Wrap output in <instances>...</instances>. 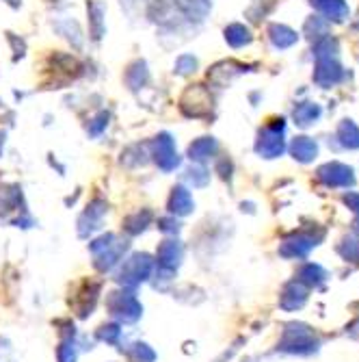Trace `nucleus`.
I'll use <instances>...</instances> for the list:
<instances>
[{"mask_svg": "<svg viewBox=\"0 0 359 362\" xmlns=\"http://www.w3.org/2000/svg\"><path fill=\"white\" fill-rule=\"evenodd\" d=\"M251 40H253V35H251V30H249L245 24L234 22V24H230V26L225 28V42L230 44L232 48L249 46V44H251Z\"/></svg>", "mask_w": 359, "mask_h": 362, "instance_id": "nucleus-21", "label": "nucleus"}, {"mask_svg": "<svg viewBox=\"0 0 359 362\" xmlns=\"http://www.w3.org/2000/svg\"><path fill=\"white\" fill-rule=\"evenodd\" d=\"M184 180L190 182L193 187H206V185L210 182V174H208V170H204L202 165H193V168L186 172Z\"/></svg>", "mask_w": 359, "mask_h": 362, "instance_id": "nucleus-27", "label": "nucleus"}, {"mask_svg": "<svg viewBox=\"0 0 359 362\" xmlns=\"http://www.w3.org/2000/svg\"><path fill=\"white\" fill-rule=\"evenodd\" d=\"M158 226H160V230H162V233H178V230H180V223L176 221V219H158Z\"/></svg>", "mask_w": 359, "mask_h": 362, "instance_id": "nucleus-32", "label": "nucleus"}, {"mask_svg": "<svg viewBox=\"0 0 359 362\" xmlns=\"http://www.w3.org/2000/svg\"><path fill=\"white\" fill-rule=\"evenodd\" d=\"M130 358H133L135 362H154V351L147 347V345H143V343H139V345H135L133 349H130Z\"/></svg>", "mask_w": 359, "mask_h": 362, "instance_id": "nucleus-29", "label": "nucleus"}, {"mask_svg": "<svg viewBox=\"0 0 359 362\" xmlns=\"http://www.w3.org/2000/svg\"><path fill=\"white\" fill-rule=\"evenodd\" d=\"M305 35L310 40H316V42L320 37H324V35H329V24H327V20H322V18L308 20V24H305Z\"/></svg>", "mask_w": 359, "mask_h": 362, "instance_id": "nucleus-25", "label": "nucleus"}, {"mask_svg": "<svg viewBox=\"0 0 359 362\" xmlns=\"http://www.w3.org/2000/svg\"><path fill=\"white\" fill-rule=\"evenodd\" d=\"M152 269L154 262L147 254H135L123 262V267L119 272V282L126 286H137L139 282L150 278Z\"/></svg>", "mask_w": 359, "mask_h": 362, "instance_id": "nucleus-4", "label": "nucleus"}, {"mask_svg": "<svg viewBox=\"0 0 359 362\" xmlns=\"http://www.w3.org/2000/svg\"><path fill=\"white\" fill-rule=\"evenodd\" d=\"M195 209V202H193V195L186 187H174L171 195H169V211L174 215H188L190 211Z\"/></svg>", "mask_w": 359, "mask_h": 362, "instance_id": "nucleus-15", "label": "nucleus"}, {"mask_svg": "<svg viewBox=\"0 0 359 362\" xmlns=\"http://www.w3.org/2000/svg\"><path fill=\"white\" fill-rule=\"evenodd\" d=\"M119 334H121L119 325H104V327H102V332H100V337H102L107 343H115V341L119 339Z\"/></svg>", "mask_w": 359, "mask_h": 362, "instance_id": "nucleus-31", "label": "nucleus"}, {"mask_svg": "<svg viewBox=\"0 0 359 362\" xmlns=\"http://www.w3.org/2000/svg\"><path fill=\"white\" fill-rule=\"evenodd\" d=\"M147 78H150V72H147L145 61H135L126 72V83L130 89H141L147 83Z\"/></svg>", "mask_w": 359, "mask_h": 362, "instance_id": "nucleus-22", "label": "nucleus"}, {"mask_svg": "<svg viewBox=\"0 0 359 362\" xmlns=\"http://www.w3.org/2000/svg\"><path fill=\"white\" fill-rule=\"evenodd\" d=\"M107 306H109L111 315H115L117 319H121L126 323H133L141 317V304L133 293H126V291L111 293L107 300Z\"/></svg>", "mask_w": 359, "mask_h": 362, "instance_id": "nucleus-3", "label": "nucleus"}, {"mask_svg": "<svg viewBox=\"0 0 359 362\" xmlns=\"http://www.w3.org/2000/svg\"><path fill=\"white\" fill-rule=\"evenodd\" d=\"M176 74L180 76H190L197 72V59H195L193 54H180L178 61H176Z\"/></svg>", "mask_w": 359, "mask_h": 362, "instance_id": "nucleus-26", "label": "nucleus"}, {"mask_svg": "<svg viewBox=\"0 0 359 362\" xmlns=\"http://www.w3.org/2000/svg\"><path fill=\"white\" fill-rule=\"evenodd\" d=\"M318 339L314 337V330L305 323H288L279 349L288 351V354H299V356H308L314 354L318 349Z\"/></svg>", "mask_w": 359, "mask_h": 362, "instance_id": "nucleus-1", "label": "nucleus"}, {"mask_svg": "<svg viewBox=\"0 0 359 362\" xmlns=\"http://www.w3.org/2000/svg\"><path fill=\"white\" fill-rule=\"evenodd\" d=\"M299 282H303L305 286H320L324 280H327V272H324L320 265H314V262H308L299 269Z\"/></svg>", "mask_w": 359, "mask_h": 362, "instance_id": "nucleus-23", "label": "nucleus"}, {"mask_svg": "<svg viewBox=\"0 0 359 362\" xmlns=\"http://www.w3.org/2000/svg\"><path fill=\"white\" fill-rule=\"evenodd\" d=\"M269 40L275 48L279 50H286L290 46H295L299 35H297V30H292L290 26L286 24H271L269 26Z\"/></svg>", "mask_w": 359, "mask_h": 362, "instance_id": "nucleus-14", "label": "nucleus"}, {"mask_svg": "<svg viewBox=\"0 0 359 362\" xmlns=\"http://www.w3.org/2000/svg\"><path fill=\"white\" fill-rule=\"evenodd\" d=\"M322 115V109L320 105L316 103H299L292 111V117H295V124L301 126V128H310L312 124H316Z\"/></svg>", "mask_w": 359, "mask_h": 362, "instance_id": "nucleus-18", "label": "nucleus"}, {"mask_svg": "<svg viewBox=\"0 0 359 362\" xmlns=\"http://www.w3.org/2000/svg\"><path fill=\"white\" fill-rule=\"evenodd\" d=\"M308 302V286L299 280H292L284 286L279 295V306L284 310H297Z\"/></svg>", "mask_w": 359, "mask_h": 362, "instance_id": "nucleus-9", "label": "nucleus"}, {"mask_svg": "<svg viewBox=\"0 0 359 362\" xmlns=\"http://www.w3.org/2000/svg\"><path fill=\"white\" fill-rule=\"evenodd\" d=\"M109 126V113H100V115H95L91 122H89V126H87V133L91 135V137H97V135H102V130Z\"/></svg>", "mask_w": 359, "mask_h": 362, "instance_id": "nucleus-28", "label": "nucleus"}, {"mask_svg": "<svg viewBox=\"0 0 359 362\" xmlns=\"http://www.w3.org/2000/svg\"><path fill=\"white\" fill-rule=\"evenodd\" d=\"M156 258H158V265L160 267L176 269L180 265V260H182V245L178 241H165V243H160Z\"/></svg>", "mask_w": 359, "mask_h": 362, "instance_id": "nucleus-12", "label": "nucleus"}, {"mask_svg": "<svg viewBox=\"0 0 359 362\" xmlns=\"http://www.w3.org/2000/svg\"><path fill=\"white\" fill-rule=\"evenodd\" d=\"M87 11H89V30H91V37L93 40H100L104 35V13H107V7H104V3H100V0H89Z\"/></svg>", "mask_w": 359, "mask_h": 362, "instance_id": "nucleus-16", "label": "nucleus"}, {"mask_svg": "<svg viewBox=\"0 0 359 362\" xmlns=\"http://www.w3.org/2000/svg\"><path fill=\"white\" fill-rule=\"evenodd\" d=\"M344 204L353 211V213H359V193H355V191H351V193H346L344 197Z\"/></svg>", "mask_w": 359, "mask_h": 362, "instance_id": "nucleus-33", "label": "nucleus"}, {"mask_svg": "<svg viewBox=\"0 0 359 362\" xmlns=\"http://www.w3.org/2000/svg\"><path fill=\"white\" fill-rule=\"evenodd\" d=\"M217 148H219V144H217L214 137H202V139H195V141L188 146V152H186V154H188V158L195 160V163H204V160H208V158L214 156Z\"/></svg>", "mask_w": 359, "mask_h": 362, "instance_id": "nucleus-17", "label": "nucleus"}, {"mask_svg": "<svg viewBox=\"0 0 359 362\" xmlns=\"http://www.w3.org/2000/svg\"><path fill=\"white\" fill-rule=\"evenodd\" d=\"M353 230H355V233L359 235V217L355 219V223H353Z\"/></svg>", "mask_w": 359, "mask_h": 362, "instance_id": "nucleus-34", "label": "nucleus"}, {"mask_svg": "<svg viewBox=\"0 0 359 362\" xmlns=\"http://www.w3.org/2000/svg\"><path fill=\"white\" fill-rule=\"evenodd\" d=\"M310 5L324 16L327 22H344L348 18V5L346 0H310Z\"/></svg>", "mask_w": 359, "mask_h": 362, "instance_id": "nucleus-11", "label": "nucleus"}, {"mask_svg": "<svg viewBox=\"0 0 359 362\" xmlns=\"http://www.w3.org/2000/svg\"><path fill=\"white\" fill-rule=\"evenodd\" d=\"M104 215H107V204L102 200H93L87 206V211L80 215V219H78V233H80V237H87L89 233H93V230L100 228Z\"/></svg>", "mask_w": 359, "mask_h": 362, "instance_id": "nucleus-10", "label": "nucleus"}, {"mask_svg": "<svg viewBox=\"0 0 359 362\" xmlns=\"http://www.w3.org/2000/svg\"><path fill=\"white\" fill-rule=\"evenodd\" d=\"M150 219H152V213L150 211H139V213H135V215H130L128 219H126V233H130V235H139V233H143V230L147 228V223H150Z\"/></svg>", "mask_w": 359, "mask_h": 362, "instance_id": "nucleus-24", "label": "nucleus"}, {"mask_svg": "<svg viewBox=\"0 0 359 362\" xmlns=\"http://www.w3.org/2000/svg\"><path fill=\"white\" fill-rule=\"evenodd\" d=\"M284 133H286V122L279 117V119H271L262 130L257 133V139H255V152L262 156V158H277L284 154L286 150V139H284Z\"/></svg>", "mask_w": 359, "mask_h": 362, "instance_id": "nucleus-2", "label": "nucleus"}, {"mask_svg": "<svg viewBox=\"0 0 359 362\" xmlns=\"http://www.w3.org/2000/svg\"><path fill=\"white\" fill-rule=\"evenodd\" d=\"M344 78V68L340 65L338 57H316L314 68V83L322 89H329Z\"/></svg>", "mask_w": 359, "mask_h": 362, "instance_id": "nucleus-7", "label": "nucleus"}, {"mask_svg": "<svg viewBox=\"0 0 359 362\" xmlns=\"http://www.w3.org/2000/svg\"><path fill=\"white\" fill-rule=\"evenodd\" d=\"M59 362H76V349L72 343H63L59 347Z\"/></svg>", "mask_w": 359, "mask_h": 362, "instance_id": "nucleus-30", "label": "nucleus"}, {"mask_svg": "<svg viewBox=\"0 0 359 362\" xmlns=\"http://www.w3.org/2000/svg\"><path fill=\"white\" fill-rule=\"evenodd\" d=\"M322 237H324L322 233H318V235H314V233H295V235H290L288 239H284V243L279 245V254L284 258H303L318 245V241Z\"/></svg>", "mask_w": 359, "mask_h": 362, "instance_id": "nucleus-6", "label": "nucleus"}, {"mask_svg": "<svg viewBox=\"0 0 359 362\" xmlns=\"http://www.w3.org/2000/svg\"><path fill=\"white\" fill-rule=\"evenodd\" d=\"M336 139L346 150H359V126L353 119H344L338 126Z\"/></svg>", "mask_w": 359, "mask_h": 362, "instance_id": "nucleus-19", "label": "nucleus"}, {"mask_svg": "<svg viewBox=\"0 0 359 362\" xmlns=\"http://www.w3.org/2000/svg\"><path fill=\"white\" fill-rule=\"evenodd\" d=\"M154 152V160H156V165L162 170V172H174L178 165H180V156L176 152V141L169 133H160L154 144H152Z\"/></svg>", "mask_w": 359, "mask_h": 362, "instance_id": "nucleus-5", "label": "nucleus"}, {"mask_svg": "<svg viewBox=\"0 0 359 362\" xmlns=\"http://www.w3.org/2000/svg\"><path fill=\"white\" fill-rule=\"evenodd\" d=\"M357 260H359V241H357Z\"/></svg>", "mask_w": 359, "mask_h": 362, "instance_id": "nucleus-35", "label": "nucleus"}, {"mask_svg": "<svg viewBox=\"0 0 359 362\" xmlns=\"http://www.w3.org/2000/svg\"><path fill=\"white\" fill-rule=\"evenodd\" d=\"M316 178L324 185V187H353L355 185V172L344 165V163H324L322 168H318Z\"/></svg>", "mask_w": 359, "mask_h": 362, "instance_id": "nucleus-8", "label": "nucleus"}, {"mask_svg": "<svg viewBox=\"0 0 359 362\" xmlns=\"http://www.w3.org/2000/svg\"><path fill=\"white\" fill-rule=\"evenodd\" d=\"M123 250H126V243L123 241H113L107 250H102L100 254H95V267L100 269V272H107V269H111L115 262L121 258V254H123Z\"/></svg>", "mask_w": 359, "mask_h": 362, "instance_id": "nucleus-20", "label": "nucleus"}, {"mask_svg": "<svg viewBox=\"0 0 359 362\" xmlns=\"http://www.w3.org/2000/svg\"><path fill=\"white\" fill-rule=\"evenodd\" d=\"M290 154L299 163H312L318 156V146L310 137H295L290 144Z\"/></svg>", "mask_w": 359, "mask_h": 362, "instance_id": "nucleus-13", "label": "nucleus"}]
</instances>
